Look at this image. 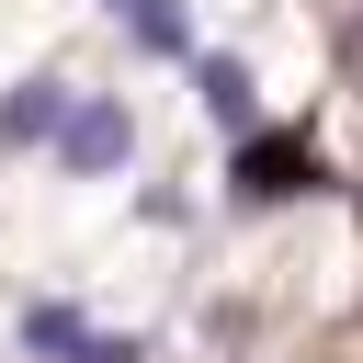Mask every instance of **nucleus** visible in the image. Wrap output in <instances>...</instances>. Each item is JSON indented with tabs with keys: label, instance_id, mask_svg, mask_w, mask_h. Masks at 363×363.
<instances>
[{
	"label": "nucleus",
	"instance_id": "1",
	"mask_svg": "<svg viewBox=\"0 0 363 363\" xmlns=\"http://www.w3.org/2000/svg\"><path fill=\"white\" fill-rule=\"evenodd\" d=\"M45 147L68 159V182H113V170L136 159V113H125L113 91H68V113H57Z\"/></svg>",
	"mask_w": 363,
	"mask_h": 363
},
{
	"label": "nucleus",
	"instance_id": "2",
	"mask_svg": "<svg viewBox=\"0 0 363 363\" xmlns=\"http://www.w3.org/2000/svg\"><path fill=\"white\" fill-rule=\"evenodd\" d=\"M306 182H318V159H306L295 136H250V147H238V204H295Z\"/></svg>",
	"mask_w": 363,
	"mask_h": 363
},
{
	"label": "nucleus",
	"instance_id": "3",
	"mask_svg": "<svg viewBox=\"0 0 363 363\" xmlns=\"http://www.w3.org/2000/svg\"><path fill=\"white\" fill-rule=\"evenodd\" d=\"M57 113H68V79H23V91L0 102V147H45Z\"/></svg>",
	"mask_w": 363,
	"mask_h": 363
},
{
	"label": "nucleus",
	"instance_id": "4",
	"mask_svg": "<svg viewBox=\"0 0 363 363\" xmlns=\"http://www.w3.org/2000/svg\"><path fill=\"white\" fill-rule=\"evenodd\" d=\"M125 23H136L147 57H193V11H182V0H125Z\"/></svg>",
	"mask_w": 363,
	"mask_h": 363
},
{
	"label": "nucleus",
	"instance_id": "5",
	"mask_svg": "<svg viewBox=\"0 0 363 363\" xmlns=\"http://www.w3.org/2000/svg\"><path fill=\"white\" fill-rule=\"evenodd\" d=\"M193 79H204V113L250 125V68H238V57H193Z\"/></svg>",
	"mask_w": 363,
	"mask_h": 363
},
{
	"label": "nucleus",
	"instance_id": "6",
	"mask_svg": "<svg viewBox=\"0 0 363 363\" xmlns=\"http://www.w3.org/2000/svg\"><path fill=\"white\" fill-rule=\"evenodd\" d=\"M79 329H91V318H79V306H57V295H45V306H23V352H45V363H68V340H79Z\"/></svg>",
	"mask_w": 363,
	"mask_h": 363
},
{
	"label": "nucleus",
	"instance_id": "7",
	"mask_svg": "<svg viewBox=\"0 0 363 363\" xmlns=\"http://www.w3.org/2000/svg\"><path fill=\"white\" fill-rule=\"evenodd\" d=\"M68 363H147V352H136V340H113V329H79V340H68Z\"/></svg>",
	"mask_w": 363,
	"mask_h": 363
},
{
	"label": "nucleus",
	"instance_id": "8",
	"mask_svg": "<svg viewBox=\"0 0 363 363\" xmlns=\"http://www.w3.org/2000/svg\"><path fill=\"white\" fill-rule=\"evenodd\" d=\"M113 11H125V0H113Z\"/></svg>",
	"mask_w": 363,
	"mask_h": 363
}]
</instances>
